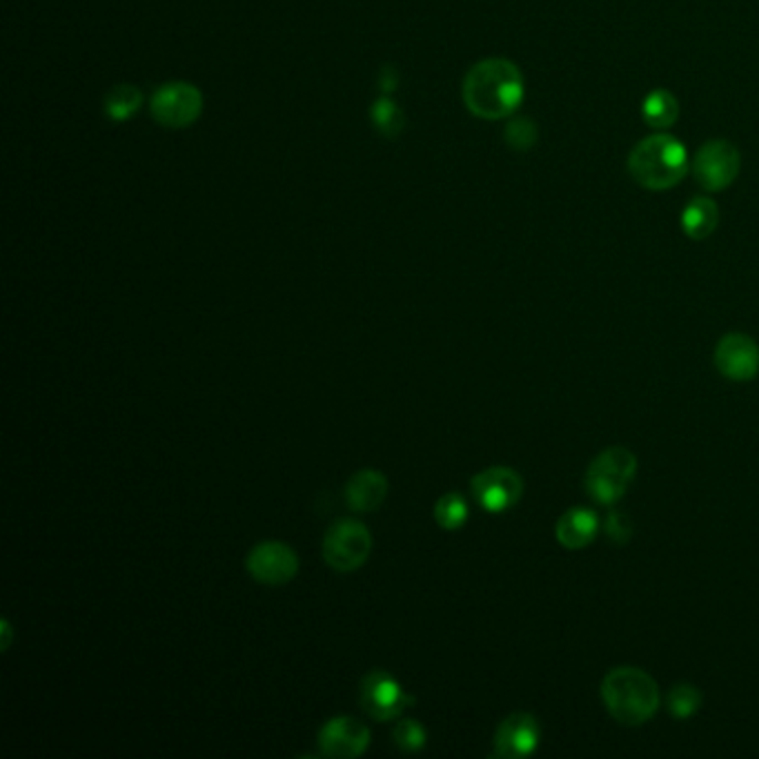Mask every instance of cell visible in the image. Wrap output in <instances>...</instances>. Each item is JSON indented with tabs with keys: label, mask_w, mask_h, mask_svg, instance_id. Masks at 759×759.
Listing matches in <instances>:
<instances>
[{
	"label": "cell",
	"mask_w": 759,
	"mask_h": 759,
	"mask_svg": "<svg viewBox=\"0 0 759 759\" xmlns=\"http://www.w3.org/2000/svg\"><path fill=\"white\" fill-rule=\"evenodd\" d=\"M522 70L508 59L479 61L464 79V103L470 114L484 121H499L522 105L524 101Z\"/></svg>",
	"instance_id": "obj_1"
},
{
	"label": "cell",
	"mask_w": 759,
	"mask_h": 759,
	"mask_svg": "<svg viewBox=\"0 0 759 759\" xmlns=\"http://www.w3.org/2000/svg\"><path fill=\"white\" fill-rule=\"evenodd\" d=\"M601 699L619 723L641 726L659 708V688L646 670L619 666L604 677Z\"/></svg>",
	"instance_id": "obj_2"
},
{
	"label": "cell",
	"mask_w": 759,
	"mask_h": 759,
	"mask_svg": "<svg viewBox=\"0 0 759 759\" xmlns=\"http://www.w3.org/2000/svg\"><path fill=\"white\" fill-rule=\"evenodd\" d=\"M628 172L646 190L675 188L688 172V152L670 134H652L639 141L628 156Z\"/></svg>",
	"instance_id": "obj_3"
},
{
	"label": "cell",
	"mask_w": 759,
	"mask_h": 759,
	"mask_svg": "<svg viewBox=\"0 0 759 759\" xmlns=\"http://www.w3.org/2000/svg\"><path fill=\"white\" fill-rule=\"evenodd\" d=\"M635 475L637 457L630 451L615 446L590 462L586 470V490L595 502L610 506L626 495Z\"/></svg>",
	"instance_id": "obj_4"
},
{
	"label": "cell",
	"mask_w": 759,
	"mask_h": 759,
	"mask_svg": "<svg viewBox=\"0 0 759 759\" xmlns=\"http://www.w3.org/2000/svg\"><path fill=\"white\" fill-rule=\"evenodd\" d=\"M321 553L325 564L336 573L358 570L372 553V535L358 519H336L325 530Z\"/></svg>",
	"instance_id": "obj_5"
},
{
	"label": "cell",
	"mask_w": 759,
	"mask_h": 759,
	"mask_svg": "<svg viewBox=\"0 0 759 759\" xmlns=\"http://www.w3.org/2000/svg\"><path fill=\"white\" fill-rule=\"evenodd\" d=\"M358 699H361V708L365 710V715L376 721L397 719L408 706L415 704V697L406 692L402 684L382 668L370 670L361 679Z\"/></svg>",
	"instance_id": "obj_6"
},
{
	"label": "cell",
	"mask_w": 759,
	"mask_h": 759,
	"mask_svg": "<svg viewBox=\"0 0 759 759\" xmlns=\"http://www.w3.org/2000/svg\"><path fill=\"white\" fill-rule=\"evenodd\" d=\"M150 112L159 125L170 128V130H183L201 117L203 97L199 88L190 83H183V81L165 83L154 92Z\"/></svg>",
	"instance_id": "obj_7"
},
{
	"label": "cell",
	"mask_w": 759,
	"mask_h": 759,
	"mask_svg": "<svg viewBox=\"0 0 759 759\" xmlns=\"http://www.w3.org/2000/svg\"><path fill=\"white\" fill-rule=\"evenodd\" d=\"M741 170V154L728 141H708L699 148L692 161L695 181L708 192H721L737 179Z\"/></svg>",
	"instance_id": "obj_8"
},
{
	"label": "cell",
	"mask_w": 759,
	"mask_h": 759,
	"mask_svg": "<svg viewBox=\"0 0 759 759\" xmlns=\"http://www.w3.org/2000/svg\"><path fill=\"white\" fill-rule=\"evenodd\" d=\"M477 504L488 513H506L519 504L524 495V479L506 466H495L477 473L470 482Z\"/></svg>",
	"instance_id": "obj_9"
},
{
	"label": "cell",
	"mask_w": 759,
	"mask_h": 759,
	"mask_svg": "<svg viewBox=\"0 0 759 759\" xmlns=\"http://www.w3.org/2000/svg\"><path fill=\"white\" fill-rule=\"evenodd\" d=\"M245 568L259 584L283 586L296 577L298 557L283 542H261L250 550Z\"/></svg>",
	"instance_id": "obj_10"
},
{
	"label": "cell",
	"mask_w": 759,
	"mask_h": 759,
	"mask_svg": "<svg viewBox=\"0 0 759 759\" xmlns=\"http://www.w3.org/2000/svg\"><path fill=\"white\" fill-rule=\"evenodd\" d=\"M318 750L325 757H358L370 746V728L350 715L327 719L318 730Z\"/></svg>",
	"instance_id": "obj_11"
},
{
	"label": "cell",
	"mask_w": 759,
	"mask_h": 759,
	"mask_svg": "<svg viewBox=\"0 0 759 759\" xmlns=\"http://www.w3.org/2000/svg\"><path fill=\"white\" fill-rule=\"evenodd\" d=\"M715 365L730 382H750L759 372V345L746 334L730 332L715 347Z\"/></svg>",
	"instance_id": "obj_12"
},
{
	"label": "cell",
	"mask_w": 759,
	"mask_h": 759,
	"mask_svg": "<svg viewBox=\"0 0 759 759\" xmlns=\"http://www.w3.org/2000/svg\"><path fill=\"white\" fill-rule=\"evenodd\" d=\"M542 739V726L530 712L508 715L495 732V755L497 757H526L535 752Z\"/></svg>",
	"instance_id": "obj_13"
},
{
	"label": "cell",
	"mask_w": 759,
	"mask_h": 759,
	"mask_svg": "<svg viewBox=\"0 0 759 759\" xmlns=\"http://www.w3.org/2000/svg\"><path fill=\"white\" fill-rule=\"evenodd\" d=\"M388 479L382 470H358L345 486V504L354 513H372L388 495Z\"/></svg>",
	"instance_id": "obj_14"
},
{
	"label": "cell",
	"mask_w": 759,
	"mask_h": 759,
	"mask_svg": "<svg viewBox=\"0 0 759 759\" xmlns=\"http://www.w3.org/2000/svg\"><path fill=\"white\" fill-rule=\"evenodd\" d=\"M599 530V519L588 508H570L566 510L555 526L557 542L568 550H581L586 548Z\"/></svg>",
	"instance_id": "obj_15"
},
{
	"label": "cell",
	"mask_w": 759,
	"mask_h": 759,
	"mask_svg": "<svg viewBox=\"0 0 759 759\" xmlns=\"http://www.w3.org/2000/svg\"><path fill=\"white\" fill-rule=\"evenodd\" d=\"M719 223V208L712 199L695 196L681 212V230L692 241L708 239Z\"/></svg>",
	"instance_id": "obj_16"
},
{
	"label": "cell",
	"mask_w": 759,
	"mask_h": 759,
	"mask_svg": "<svg viewBox=\"0 0 759 759\" xmlns=\"http://www.w3.org/2000/svg\"><path fill=\"white\" fill-rule=\"evenodd\" d=\"M644 121L657 130L672 128L679 117V103L668 90H652L641 103Z\"/></svg>",
	"instance_id": "obj_17"
},
{
	"label": "cell",
	"mask_w": 759,
	"mask_h": 759,
	"mask_svg": "<svg viewBox=\"0 0 759 759\" xmlns=\"http://www.w3.org/2000/svg\"><path fill=\"white\" fill-rule=\"evenodd\" d=\"M143 103V94L134 85H117L105 97V112L114 121H128L132 119Z\"/></svg>",
	"instance_id": "obj_18"
},
{
	"label": "cell",
	"mask_w": 759,
	"mask_h": 759,
	"mask_svg": "<svg viewBox=\"0 0 759 759\" xmlns=\"http://www.w3.org/2000/svg\"><path fill=\"white\" fill-rule=\"evenodd\" d=\"M435 519L444 530H459L468 519V504L459 493L444 495L435 506Z\"/></svg>",
	"instance_id": "obj_19"
},
{
	"label": "cell",
	"mask_w": 759,
	"mask_h": 759,
	"mask_svg": "<svg viewBox=\"0 0 759 759\" xmlns=\"http://www.w3.org/2000/svg\"><path fill=\"white\" fill-rule=\"evenodd\" d=\"M666 704H668V710L672 717L688 719L699 710L701 692L692 684H677L670 688Z\"/></svg>",
	"instance_id": "obj_20"
},
{
	"label": "cell",
	"mask_w": 759,
	"mask_h": 759,
	"mask_svg": "<svg viewBox=\"0 0 759 759\" xmlns=\"http://www.w3.org/2000/svg\"><path fill=\"white\" fill-rule=\"evenodd\" d=\"M372 121L384 134L395 136L404 128V112L391 99H382L372 108Z\"/></svg>",
	"instance_id": "obj_21"
},
{
	"label": "cell",
	"mask_w": 759,
	"mask_h": 759,
	"mask_svg": "<svg viewBox=\"0 0 759 759\" xmlns=\"http://www.w3.org/2000/svg\"><path fill=\"white\" fill-rule=\"evenodd\" d=\"M426 728L417 719H402L395 730L393 739L404 752H417L426 746Z\"/></svg>",
	"instance_id": "obj_22"
},
{
	"label": "cell",
	"mask_w": 759,
	"mask_h": 759,
	"mask_svg": "<svg viewBox=\"0 0 759 759\" xmlns=\"http://www.w3.org/2000/svg\"><path fill=\"white\" fill-rule=\"evenodd\" d=\"M537 125L530 121V119H513L506 128V143L513 148V150H519V152H526L530 150L535 143H537Z\"/></svg>",
	"instance_id": "obj_23"
},
{
	"label": "cell",
	"mask_w": 759,
	"mask_h": 759,
	"mask_svg": "<svg viewBox=\"0 0 759 759\" xmlns=\"http://www.w3.org/2000/svg\"><path fill=\"white\" fill-rule=\"evenodd\" d=\"M606 533L615 544H626L632 537V524L624 513H610L606 519Z\"/></svg>",
	"instance_id": "obj_24"
},
{
	"label": "cell",
	"mask_w": 759,
	"mask_h": 759,
	"mask_svg": "<svg viewBox=\"0 0 759 759\" xmlns=\"http://www.w3.org/2000/svg\"><path fill=\"white\" fill-rule=\"evenodd\" d=\"M3 626H6V641H3V648H8V646H10V637H12V635H10V624L3 621Z\"/></svg>",
	"instance_id": "obj_25"
}]
</instances>
